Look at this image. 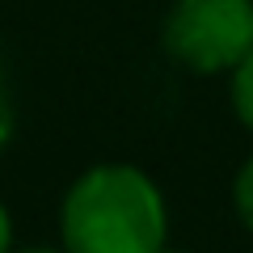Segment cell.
<instances>
[{
    "label": "cell",
    "instance_id": "7a4b0ae2",
    "mask_svg": "<svg viewBox=\"0 0 253 253\" xmlns=\"http://www.w3.org/2000/svg\"><path fill=\"white\" fill-rule=\"evenodd\" d=\"M165 51L190 72H232L253 51V0H177L165 17Z\"/></svg>",
    "mask_w": 253,
    "mask_h": 253
},
{
    "label": "cell",
    "instance_id": "5b68a950",
    "mask_svg": "<svg viewBox=\"0 0 253 253\" xmlns=\"http://www.w3.org/2000/svg\"><path fill=\"white\" fill-rule=\"evenodd\" d=\"M9 241H13V224H9V211L0 203V253H9Z\"/></svg>",
    "mask_w": 253,
    "mask_h": 253
},
{
    "label": "cell",
    "instance_id": "3957f363",
    "mask_svg": "<svg viewBox=\"0 0 253 253\" xmlns=\"http://www.w3.org/2000/svg\"><path fill=\"white\" fill-rule=\"evenodd\" d=\"M232 106H236V118L253 131V51L232 68Z\"/></svg>",
    "mask_w": 253,
    "mask_h": 253
},
{
    "label": "cell",
    "instance_id": "52a82bcc",
    "mask_svg": "<svg viewBox=\"0 0 253 253\" xmlns=\"http://www.w3.org/2000/svg\"><path fill=\"white\" fill-rule=\"evenodd\" d=\"M161 253H173V249H161Z\"/></svg>",
    "mask_w": 253,
    "mask_h": 253
},
{
    "label": "cell",
    "instance_id": "6da1fadb",
    "mask_svg": "<svg viewBox=\"0 0 253 253\" xmlns=\"http://www.w3.org/2000/svg\"><path fill=\"white\" fill-rule=\"evenodd\" d=\"M68 253H161L169 215L156 181L131 165H97L63 199Z\"/></svg>",
    "mask_w": 253,
    "mask_h": 253
},
{
    "label": "cell",
    "instance_id": "8992f818",
    "mask_svg": "<svg viewBox=\"0 0 253 253\" xmlns=\"http://www.w3.org/2000/svg\"><path fill=\"white\" fill-rule=\"evenodd\" d=\"M21 253H59V249H21ZM63 253H68V249H63Z\"/></svg>",
    "mask_w": 253,
    "mask_h": 253
},
{
    "label": "cell",
    "instance_id": "277c9868",
    "mask_svg": "<svg viewBox=\"0 0 253 253\" xmlns=\"http://www.w3.org/2000/svg\"><path fill=\"white\" fill-rule=\"evenodd\" d=\"M232 203H236V215H241V224L253 232V156L241 165V173H236V186H232Z\"/></svg>",
    "mask_w": 253,
    "mask_h": 253
}]
</instances>
